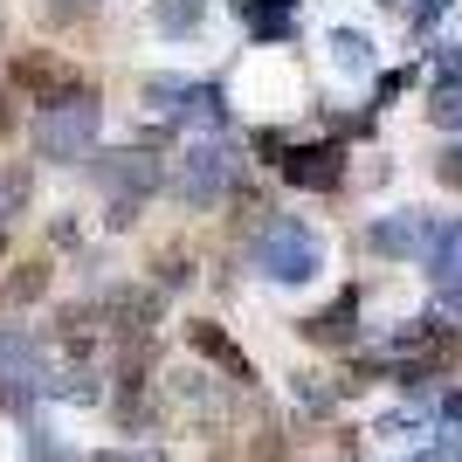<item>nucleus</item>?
I'll return each instance as SVG.
<instances>
[{
	"label": "nucleus",
	"mask_w": 462,
	"mask_h": 462,
	"mask_svg": "<svg viewBox=\"0 0 462 462\" xmlns=\"http://www.w3.org/2000/svg\"><path fill=\"white\" fill-rule=\"evenodd\" d=\"M97 132H104V97H97V83H83V90L42 104L35 125H28V145L49 166H83L97 152Z\"/></svg>",
	"instance_id": "nucleus-1"
},
{
	"label": "nucleus",
	"mask_w": 462,
	"mask_h": 462,
	"mask_svg": "<svg viewBox=\"0 0 462 462\" xmlns=\"http://www.w3.org/2000/svg\"><path fill=\"white\" fill-rule=\"evenodd\" d=\"M249 270L270 276V283H310V276L325 270V242H318V228L297 221V214H270V221L249 235Z\"/></svg>",
	"instance_id": "nucleus-2"
},
{
	"label": "nucleus",
	"mask_w": 462,
	"mask_h": 462,
	"mask_svg": "<svg viewBox=\"0 0 462 462\" xmlns=\"http://www.w3.org/2000/svg\"><path fill=\"white\" fill-rule=\"evenodd\" d=\"M166 187H173L187 208H221V200L242 187V152H235L228 138H193L187 152L173 159Z\"/></svg>",
	"instance_id": "nucleus-3"
},
{
	"label": "nucleus",
	"mask_w": 462,
	"mask_h": 462,
	"mask_svg": "<svg viewBox=\"0 0 462 462\" xmlns=\"http://www.w3.org/2000/svg\"><path fill=\"white\" fill-rule=\"evenodd\" d=\"M56 380V359H49V338L21 325H0V407H28L49 393Z\"/></svg>",
	"instance_id": "nucleus-4"
},
{
	"label": "nucleus",
	"mask_w": 462,
	"mask_h": 462,
	"mask_svg": "<svg viewBox=\"0 0 462 462\" xmlns=\"http://www.w3.org/2000/svg\"><path fill=\"white\" fill-rule=\"evenodd\" d=\"M159 318H166V297H159L152 283H111L104 297H97V331H104V346H145L159 331Z\"/></svg>",
	"instance_id": "nucleus-5"
},
{
	"label": "nucleus",
	"mask_w": 462,
	"mask_h": 462,
	"mask_svg": "<svg viewBox=\"0 0 462 462\" xmlns=\"http://www.w3.org/2000/svg\"><path fill=\"white\" fill-rule=\"evenodd\" d=\"M83 166H90V180L104 187V200H152V193H166V159H159V152H145V145L90 152Z\"/></svg>",
	"instance_id": "nucleus-6"
},
{
	"label": "nucleus",
	"mask_w": 462,
	"mask_h": 462,
	"mask_svg": "<svg viewBox=\"0 0 462 462\" xmlns=\"http://www.w3.org/2000/svg\"><path fill=\"white\" fill-rule=\"evenodd\" d=\"M0 83L14 97H35V104H56V97L83 90V69H69V56H56V49H21V56H7V69H0Z\"/></svg>",
	"instance_id": "nucleus-7"
},
{
	"label": "nucleus",
	"mask_w": 462,
	"mask_h": 462,
	"mask_svg": "<svg viewBox=\"0 0 462 462\" xmlns=\"http://www.w3.org/2000/svg\"><path fill=\"white\" fill-rule=\"evenodd\" d=\"M276 173H283L290 187H304V193H338V187H346V145H338V138H310V145H283Z\"/></svg>",
	"instance_id": "nucleus-8"
},
{
	"label": "nucleus",
	"mask_w": 462,
	"mask_h": 462,
	"mask_svg": "<svg viewBox=\"0 0 462 462\" xmlns=\"http://www.w3.org/2000/svg\"><path fill=\"white\" fill-rule=\"evenodd\" d=\"M310 338V346H331V352H346V346H359V290H338V297H331L325 310H310L304 325H297Z\"/></svg>",
	"instance_id": "nucleus-9"
},
{
	"label": "nucleus",
	"mask_w": 462,
	"mask_h": 462,
	"mask_svg": "<svg viewBox=\"0 0 462 462\" xmlns=\"http://www.w3.org/2000/svg\"><path fill=\"white\" fill-rule=\"evenodd\" d=\"M228 14L242 21V35L255 49H276V42L297 35V0H228Z\"/></svg>",
	"instance_id": "nucleus-10"
},
{
	"label": "nucleus",
	"mask_w": 462,
	"mask_h": 462,
	"mask_svg": "<svg viewBox=\"0 0 462 462\" xmlns=\"http://www.w3.org/2000/svg\"><path fill=\"white\" fill-rule=\"evenodd\" d=\"M173 132H200V138H228V90L221 83H187L173 111Z\"/></svg>",
	"instance_id": "nucleus-11"
},
{
	"label": "nucleus",
	"mask_w": 462,
	"mask_h": 462,
	"mask_svg": "<svg viewBox=\"0 0 462 462\" xmlns=\"http://www.w3.org/2000/svg\"><path fill=\"white\" fill-rule=\"evenodd\" d=\"M187 346L200 352V359H208V366H221V373H228L235 386H255V366H249V352L235 346L228 331L214 325V318H193V325H187Z\"/></svg>",
	"instance_id": "nucleus-12"
},
{
	"label": "nucleus",
	"mask_w": 462,
	"mask_h": 462,
	"mask_svg": "<svg viewBox=\"0 0 462 462\" xmlns=\"http://www.w3.org/2000/svg\"><path fill=\"white\" fill-rule=\"evenodd\" d=\"M428 242H435V228H428V214H380L366 228V249L373 255H428Z\"/></svg>",
	"instance_id": "nucleus-13"
},
{
	"label": "nucleus",
	"mask_w": 462,
	"mask_h": 462,
	"mask_svg": "<svg viewBox=\"0 0 462 462\" xmlns=\"http://www.w3.org/2000/svg\"><path fill=\"white\" fill-rule=\"evenodd\" d=\"M428 276H435V290H442V304L462 310V214L448 221V228H435V242H428Z\"/></svg>",
	"instance_id": "nucleus-14"
},
{
	"label": "nucleus",
	"mask_w": 462,
	"mask_h": 462,
	"mask_svg": "<svg viewBox=\"0 0 462 462\" xmlns=\"http://www.w3.org/2000/svg\"><path fill=\"white\" fill-rule=\"evenodd\" d=\"M49 290H56V255H28V263H14L7 283H0V310H28V304H42Z\"/></svg>",
	"instance_id": "nucleus-15"
},
{
	"label": "nucleus",
	"mask_w": 462,
	"mask_h": 462,
	"mask_svg": "<svg viewBox=\"0 0 462 462\" xmlns=\"http://www.w3.org/2000/svg\"><path fill=\"white\" fill-rule=\"evenodd\" d=\"M28 208H35V166H21V159H0V228H14Z\"/></svg>",
	"instance_id": "nucleus-16"
},
{
	"label": "nucleus",
	"mask_w": 462,
	"mask_h": 462,
	"mask_svg": "<svg viewBox=\"0 0 462 462\" xmlns=\"http://www.w3.org/2000/svg\"><path fill=\"white\" fill-rule=\"evenodd\" d=\"M208 21V0H152V28L159 35H193Z\"/></svg>",
	"instance_id": "nucleus-17"
},
{
	"label": "nucleus",
	"mask_w": 462,
	"mask_h": 462,
	"mask_svg": "<svg viewBox=\"0 0 462 462\" xmlns=\"http://www.w3.org/2000/svg\"><path fill=\"white\" fill-rule=\"evenodd\" d=\"M325 49H331V62H338L346 77H366V69H373V42L359 35V28H331Z\"/></svg>",
	"instance_id": "nucleus-18"
},
{
	"label": "nucleus",
	"mask_w": 462,
	"mask_h": 462,
	"mask_svg": "<svg viewBox=\"0 0 462 462\" xmlns=\"http://www.w3.org/2000/svg\"><path fill=\"white\" fill-rule=\"evenodd\" d=\"M187 83H193V77H145V83H138V104H145L152 117H166V125H173V111H180V97H187Z\"/></svg>",
	"instance_id": "nucleus-19"
},
{
	"label": "nucleus",
	"mask_w": 462,
	"mask_h": 462,
	"mask_svg": "<svg viewBox=\"0 0 462 462\" xmlns=\"http://www.w3.org/2000/svg\"><path fill=\"white\" fill-rule=\"evenodd\" d=\"M193 283V255L187 249H159L152 255V290L166 297V290H187Z\"/></svg>",
	"instance_id": "nucleus-20"
},
{
	"label": "nucleus",
	"mask_w": 462,
	"mask_h": 462,
	"mask_svg": "<svg viewBox=\"0 0 462 462\" xmlns=\"http://www.w3.org/2000/svg\"><path fill=\"white\" fill-rule=\"evenodd\" d=\"M428 117H435V125H462V83H456V77L435 83V97H428Z\"/></svg>",
	"instance_id": "nucleus-21"
},
{
	"label": "nucleus",
	"mask_w": 462,
	"mask_h": 462,
	"mask_svg": "<svg viewBox=\"0 0 462 462\" xmlns=\"http://www.w3.org/2000/svg\"><path fill=\"white\" fill-rule=\"evenodd\" d=\"M35 14L49 21V28H69V21H83V14H90V0H42Z\"/></svg>",
	"instance_id": "nucleus-22"
},
{
	"label": "nucleus",
	"mask_w": 462,
	"mask_h": 462,
	"mask_svg": "<svg viewBox=\"0 0 462 462\" xmlns=\"http://www.w3.org/2000/svg\"><path fill=\"white\" fill-rule=\"evenodd\" d=\"M138 214H145V200H104V228L125 235V228H138Z\"/></svg>",
	"instance_id": "nucleus-23"
},
{
	"label": "nucleus",
	"mask_w": 462,
	"mask_h": 462,
	"mask_svg": "<svg viewBox=\"0 0 462 462\" xmlns=\"http://www.w3.org/2000/svg\"><path fill=\"white\" fill-rule=\"evenodd\" d=\"M28 462H77V448H62V442H49L42 428H28Z\"/></svg>",
	"instance_id": "nucleus-24"
},
{
	"label": "nucleus",
	"mask_w": 462,
	"mask_h": 462,
	"mask_svg": "<svg viewBox=\"0 0 462 462\" xmlns=\"http://www.w3.org/2000/svg\"><path fill=\"white\" fill-rule=\"evenodd\" d=\"M97 462H173V456H159V448H104Z\"/></svg>",
	"instance_id": "nucleus-25"
},
{
	"label": "nucleus",
	"mask_w": 462,
	"mask_h": 462,
	"mask_svg": "<svg viewBox=\"0 0 462 462\" xmlns=\"http://www.w3.org/2000/svg\"><path fill=\"white\" fill-rule=\"evenodd\" d=\"M442 7H448V0H407V21H414V28H428Z\"/></svg>",
	"instance_id": "nucleus-26"
},
{
	"label": "nucleus",
	"mask_w": 462,
	"mask_h": 462,
	"mask_svg": "<svg viewBox=\"0 0 462 462\" xmlns=\"http://www.w3.org/2000/svg\"><path fill=\"white\" fill-rule=\"evenodd\" d=\"M14 125H21V117H14V90H7V83H0V138L14 132Z\"/></svg>",
	"instance_id": "nucleus-27"
},
{
	"label": "nucleus",
	"mask_w": 462,
	"mask_h": 462,
	"mask_svg": "<svg viewBox=\"0 0 462 462\" xmlns=\"http://www.w3.org/2000/svg\"><path fill=\"white\" fill-rule=\"evenodd\" d=\"M401 90H407V69H393V77H380V90H373V97H380V104H393Z\"/></svg>",
	"instance_id": "nucleus-28"
},
{
	"label": "nucleus",
	"mask_w": 462,
	"mask_h": 462,
	"mask_svg": "<svg viewBox=\"0 0 462 462\" xmlns=\"http://www.w3.org/2000/svg\"><path fill=\"white\" fill-rule=\"evenodd\" d=\"M0 35H7V7H0Z\"/></svg>",
	"instance_id": "nucleus-29"
},
{
	"label": "nucleus",
	"mask_w": 462,
	"mask_h": 462,
	"mask_svg": "<svg viewBox=\"0 0 462 462\" xmlns=\"http://www.w3.org/2000/svg\"><path fill=\"white\" fill-rule=\"evenodd\" d=\"M0 255H7V228H0Z\"/></svg>",
	"instance_id": "nucleus-30"
}]
</instances>
